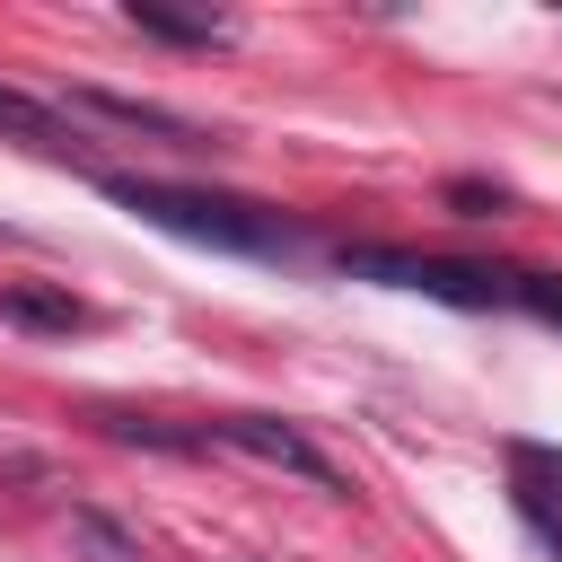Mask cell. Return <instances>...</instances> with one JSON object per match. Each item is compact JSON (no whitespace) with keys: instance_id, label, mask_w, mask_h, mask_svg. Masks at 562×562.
Here are the masks:
<instances>
[{"instance_id":"cell-1","label":"cell","mask_w":562,"mask_h":562,"mask_svg":"<svg viewBox=\"0 0 562 562\" xmlns=\"http://www.w3.org/2000/svg\"><path fill=\"white\" fill-rule=\"evenodd\" d=\"M105 202H123L132 220L184 237V246H220V255H299V237L281 228V211L237 202V193H202V184H158V176H97Z\"/></svg>"},{"instance_id":"cell-2","label":"cell","mask_w":562,"mask_h":562,"mask_svg":"<svg viewBox=\"0 0 562 562\" xmlns=\"http://www.w3.org/2000/svg\"><path fill=\"white\" fill-rule=\"evenodd\" d=\"M334 272L351 281H386V290H413V299H439V307H509L518 290V263H457V255H413V246H334Z\"/></svg>"},{"instance_id":"cell-3","label":"cell","mask_w":562,"mask_h":562,"mask_svg":"<svg viewBox=\"0 0 562 562\" xmlns=\"http://www.w3.org/2000/svg\"><path fill=\"white\" fill-rule=\"evenodd\" d=\"M202 430H211V448H237V457H255V465H281V474L316 483V492H342L334 457H325L299 422H281V413H228V422H202Z\"/></svg>"},{"instance_id":"cell-4","label":"cell","mask_w":562,"mask_h":562,"mask_svg":"<svg viewBox=\"0 0 562 562\" xmlns=\"http://www.w3.org/2000/svg\"><path fill=\"white\" fill-rule=\"evenodd\" d=\"M61 114H105V123H123V132H158V140H176V149H211V132H202L193 114L149 105V97H114V88H70Z\"/></svg>"},{"instance_id":"cell-5","label":"cell","mask_w":562,"mask_h":562,"mask_svg":"<svg viewBox=\"0 0 562 562\" xmlns=\"http://www.w3.org/2000/svg\"><path fill=\"white\" fill-rule=\"evenodd\" d=\"M123 26H140L158 44H228V18H193V9H158V0H132Z\"/></svg>"},{"instance_id":"cell-6","label":"cell","mask_w":562,"mask_h":562,"mask_svg":"<svg viewBox=\"0 0 562 562\" xmlns=\"http://www.w3.org/2000/svg\"><path fill=\"white\" fill-rule=\"evenodd\" d=\"M9 316L35 325V334H79V325H88V307L61 299V290H44V281H18V290H9Z\"/></svg>"},{"instance_id":"cell-7","label":"cell","mask_w":562,"mask_h":562,"mask_svg":"<svg viewBox=\"0 0 562 562\" xmlns=\"http://www.w3.org/2000/svg\"><path fill=\"white\" fill-rule=\"evenodd\" d=\"M70 544H79L88 562H149V553H140V536H132V527H114L105 509H70Z\"/></svg>"},{"instance_id":"cell-8","label":"cell","mask_w":562,"mask_h":562,"mask_svg":"<svg viewBox=\"0 0 562 562\" xmlns=\"http://www.w3.org/2000/svg\"><path fill=\"white\" fill-rule=\"evenodd\" d=\"M509 465H518V492L544 501L562 518V448H536V439H509Z\"/></svg>"},{"instance_id":"cell-9","label":"cell","mask_w":562,"mask_h":562,"mask_svg":"<svg viewBox=\"0 0 562 562\" xmlns=\"http://www.w3.org/2000/svg\"><path fill=\"white\" fill-rule=\"evenodd\" d=\"M0 132L9 140H61V105H44V97H26V88L0 79Z\"/></svg>"},{"instance_id":"cell-10","label":"cell","mask_w":562,"mask_h":562,"mask_svg":"<svg viewBox=\"0 0 562 562\" xmlns=\"http://www.w3.org/2000/svg\"><path fill=\"white\" fill-rule=\"evenodd\" d=\"M509 307H518V316H544V325H562V272H527V263H518V290H509Z\"/></svg>"},{"instance_id":"cell-11","label":"cell","mask_w":562,"mask_h":562,"mask_svg":"<svg viewBox=\"0 0 562 562\" xmlns=\"http://www.w3.org/2000/svg\"><path fill=\"white\" fill-rule=\"evenodd\" d=\"M448 202H457L465 220H501V211H509V193H501V184H448Z\"/></svg>"}]
</instances>
